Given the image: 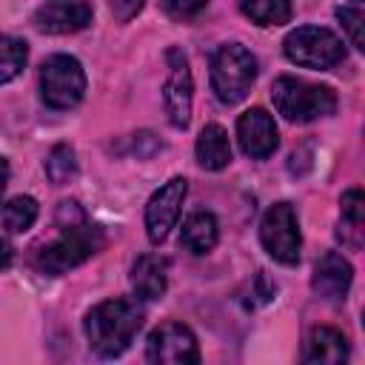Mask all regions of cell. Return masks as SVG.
Wrapping results in <instances>:
<instances>
[{
    "label": "cell",
    "instance_id": "cell-1",
    "mask_svg": "<svg viewBox=\"0 0 365 365\" xmlns=\"http://www.w3.org/2000/svg\"><path fill=\"white\" fill-rule=\"evenodd\" d=\"M60 211L68 217V222L57 220L60 234L48 245H43L37 251V259H34V265L43 274H51V277L66 274V271L83 265L88 257H94L106 245L103 231L83 217L77 202H60Z\"/></svg>",
    "mask_w": 365,
    "mask_h": 365
},
{
    "label": "cell",
    "instance_id": "cell-2",
    "mask_svg": "<svg viewBox=\"0 0 365 365\" xmlns=\"http://www.w3.org/2000/svg\"><path fill=\"white\" fill-rule=\"evenodd\" d=\"M83 328L100 356H120L143 328V311L131 299H106L86 314Z\"/></svg>",
    "mask_w": 365,
    "mask_h": 365
},
{
    "label": "cell",
    "instance_id": "cell-3",
    "mask_svg": "<svg viewBox=\"0 0 365 365\" xmlns=\"http://www.w3.org/2000/svg\"><path fill=\"white\" fill-rule=\"evenodd\" d=\"M271 100L274 108L291 123H311L334 114L336 108V94L328 86L308 83L299 77H277L271 86Z\"/></svg>",
    "mask_w": 365,
    "mask_h": 365
},
{
    "label": "cell",
    "instance_id": "cell-4",
    "mask_svg": "<svg viewBox=\"0 0 365 365\" xmlns=\"http://www.w3.org/2000/svg\"><path fill=\"white\" fill-rule=\"evenodd\" d=\"M257 80V57L240 46V43H225L214 51L211 57V86L220 103L234 106L240 103Z\"/></svg>",
    "mask_w": 365,
    "mask_h": 365
},
{
    "label": "cell",
    "instance_id": "cell-5",
    "mask_svg": "<svg viewBox=\"0 0 365 365\" xmlns=\"http://www.w3.org/2000/svg\"><path fill=\"white\" fill-rule=\"evenodd\" d=\"M40 94L48 108H74L86 94V71L77 57L51 54L40 71Z\"/></svg>",
    "mask_w": 365,
    "mask_h": 365
},
{
    "label": "cell",
    "instance_id": "cell-6",
    "mask_svg": "<svg viewBox=\"0 0 365 365\" xmlns=\"http://www.w3.org/2000/svg\"><path fill=\"white\" fill-rule=\"evenodd\" d=\"M285 57L302 68H334L336 63L345 60L342 40L322 26H299L294 29L285 43Z\"/></svg>",
    "mask_w": 365,
    "mask_h": 365
},
{
    "label": "cell",
    "instance_id": "cell-7",
    "mask_svg": "<svg viewBox=\"0 0 365 365\" xmlns=\"http://www.w3.org/2000/svg\"><path fill=\"white\" fill-rule=\"evenodd\" d=\"M259 240L265 245V251L282 262V265H294L299 259V248H302V237H299V222L297 214L288 202H274L262 222H259Z\"/></svg>",
    "mask_w": 365,
    "mask_h": 365
},
{
    "label": "cell",
    "instance_id": "cell-8",
    "mask_svg": "<svg viewBox=\"0 0 365 365\" xmlns=\"http://www.w3.org/2000/svg\"><path fill=\"white\" fill-rule=\"evenodd\" d=\"M145 356L157 365H194L200 362L197 336L182 322H163L151 331L145 342Z\"/></svg>",
    "mask_w": 365,
    "mask_h": 365
},
{
    "label": "cell",
    "instance_id": "cell-9",
    "mask_svg": "<svg viewBox=\"0 0 365 365\" xmlns=\"http://www.w3.org/2000/svg\"><path fill=\"white\" fill-rule=\"evenodd\" d=\"M185 194H188V180L185 177H171L163 188H157L151 194V200L145 205V231H148V240L154 245L163 242L168 237V231L174 228Z\"/></svg>",
    "mask_w": 365,
    "mask_h": 365
},
{
    "label": "cell",
    "instance_id": "cell-10",
    "mask_svg": "<svg viewBox=\"0 0 365 365\" xmlns=\"http://www.w3.org/2000/svg\"><path fill=\"white\" fill-rule=\"evenodd\" d=\"M168 80H165V88H163V100H165V111H168V120L171 125L177 128H185L188 120H191V91H194V83H191V68H188V60L180 48H168Z\"/></svg>",
    "mask_w": 365,
    "mask_h": 365
},
{
    "label": "cell",
    "instance_id": "cell-11",
    "mask_svg": "<svg viewBox=\"0 0 365 365\" xmlns=\"http://www.w3.org/2000/svg\"><path fill=\"white\" fill-rule=\"evenodd\" d=\"M94 17L88 0H51L34 11V26L46 34H74L83 31Z\"/></svg>",
    "mask_w": 365,
    "mask_h": 365
},
{
    "label": "cell",
    "instance_id": "cell-12",
    "mask_svg": "<svg viewBox=\"0 0 365 365\" xmlns=\"http://www.w3.org/2000/svg\"><path fill=\"white\" fill-rule=\"evenodd\" d=\"M237 137H240V145L242 151L251 157V160H265L277 151L279 145V137H277V125H274V117L265 111V108H248L240 120H237Z\"/></svg>",
    "mask_w": 365,
    "mask_h": 365
},
{
    "label": "cell",
    "instance_id": "cell-13",
    "mask_svg": "<svg viewBox=\"0 0 365 365\" xmlns=\"http://www.w3.org/2000/svg\"><path fill=\"white\" fill-rule=\"evenodd\" d=\"M351 279H354V268L351 262L336 254V251H328L317 259V268H314V277H311V288L317 297L328 299V302H342L348 288H351Z\"/></svg>",
    "mask_w": 365,
    "mask_h": 365
},
{
    "label": "cell",
    "instance_id": "cell-14",
    "mask_svg": "<svg viewBox=\"0 0 365 365\" xmlns=\"http://www.w3.org/2000/svg\"><path fill=\"white\" fill-rule=\"evenodd\" d=\"M168 285V259L160 254H143L131 268V288L134 297L143 302L160 299Z\"/></svg>",
    "mask_w": 365,
    "mask_h": 365
},
{
    "label": "cell",
    "instance_id": "cell-15",
    "mask_svg": "<svg viewBox=\"0 0 365 365\" xmlns=\"http://www.w3.org/2000/svg\"><path fill=\"white\" fill-rule=\"evenodd\" d=\"M302 359L308 365H339L348 359V339L342 331L331 325H319L308 334Z\"/></svg>",
    "mask_w": 365,
    "mask_h": 365
},
{
    "label": "cell",
    "instance_id": "cell-16",
    "mask_svg": "<svg viewBox=\"0 0 365 365\" xmlns=\"http://www.w3.org/2000/svg\"><path fill=\"white\" fill-rule=\"evenodd\" d=\"M197 163L208 171H220L231 163V143H228V134L222 125L217 123H208L200 137H197Z\"/></svg>",
    "mask_w": 365,
    "mask_h": 365
},
{
    "label": "cell",
    "instance_id": "cell-17",
    "mask_svg": "<svg viewBox=\"0 0 365 365\" xmlns=\"http://www.w3.org/2000/svg\"><path fill=\"white\" fill-rule=\"evenodd\" d=\"M362 231H365V200L359 188H351L339 200V240L351 248H359Z\"/></svg>",
    "mask_w": 365,
    "mask_h": 365
},
{
    "label": "cell",
    "instance_id": "cell-18",
    "mask_svg": "<svg viewBox=\"0 0 365 365\" xmlns=\"http://www.w3.org/2000/svg\"><path fill=\"white\" fill-rule=\"evenodd\" d=\"M217 237H220V228H217L214 214L197 211V214H191V217L185 220L180 242H182L191 254H208V251L217 245Z\"/></svg>",
    "mask_w": 365,
    "mask_h": 365
},
{
    "label": "cell",
    "instance_id": "cell-19",
    "mask_svg": "<svg viewBox=\"0 0 365 365\" xmlns=\"http://www.w3.org/2000/svg\"><path fill=\"white\" fill-rule=\"evenodd\" d=\"M240 6L257 26H282L291 20L294 0H240Z\"/></svg>",
    "mask_w": 365,
    "mask_h": 365
},
{
    "label": "cell",
    "instance_id": "cell-20",
    "mask_svg": "<svg viewBox=\"0 0 365 365\" xmlns=\"http://www.w3.org/2000/svg\"><path fill=\"white\" fill-rule=\"evenodd\" d=\"M37 220V200L34 197H14L3 205V225L11 231V234H23L34 225Z\"/></svg>",
    "mask_w": 365,
    "mask_h": 365
},
{
    "label": "cell",
    "instance_id": "cell-21",
    "mask_svg": "<svg viewBox=\"0 0 365 365\" xmlns=\"http://www.w3.org/2000/svg\"><path fill=\"white\" fill-rule=\"evenodd\" d=\"M29 60V48L23 40L17 37H9V34H0V83H9L14 80L23 66Z\"/></svg>",
    "mask_w": 365,
    "mask_h": 365
},
{
    "label": "cell",
    "instance_id": "cell-22",
    "mask_svg": "<svg viewBox=\"0 0 365 365\" xmlns=\"http://www.w3.org/2000/svg\"><path fill=\"white\" fill-rule=\"evenodd\" d=\"M46 174L54 185H63L68 180H74L77 174V160H74V148L71 145H54L46 157Z\"/></svg>",
    "mask_w": 365,
    "mask_h": 365
},
{
    "label": "cell",
    "instance_id": "cell-23",
    "mask_svg": "<svg viewBox=\"0 0 365 365\" xmlns=\"http://www.w3.org/2000/svg\"><path fill=\"white\" fill-rule=\"evenodd\" d=\"M205 6H208V0H163V11L180 23L200 17L205 11Z\"/></svg>",
    "mask_w": 365,
    "mask_h": 365
},
{
    "label": "cell",
    "instance_id": "cell-24",
    "mask_svg": "<svg viewBox=\"0 0 365 365\" xmlns=\"http://www.w3.org/2000/svg\"><path fill=\"white\" fill-rule=\"evenodd\" d=\"M336 17H339V23H342L345 31H348L351 46L365 48V46H362V20H365L362 9H336Z\"/></svg>",
    "mask_w": 365,
    "mask_h": 365
},
{
    "label": "cell",
    "instance_id": "cell-25",
    "mask_svg": "<svg viewBox=\"0 0 365 365\" xmlns=\"http://www.w3.org/2000/svg\"><path fill=\"white\" fill-rule=\"evenodd\" d=\"M143 3H145V0H111V11H114L117 20L125 23V20H131V17L143 9Z\"/></svg>",
    "mask_w": 365,
    "mask_h": 365
},
{
    "label": "cell",
    "instance_id": "cell-26",
    "mask_svg": "<svg viewBox=\"0 0 365 365\" xmlns=\"http://www.w3.org/2000/svg\"><path fill=\"white\" fill-rule=\"evenodd\" d=\"M11 265V245L6 240H0V271H6Z\"/></svg>",
    "mask_w": 365,
    "mask_h": 365
},
{
    "label": "cell",
    "instance_id": "cell-27",
    "mask_svg": "<svg viewBox=\"0 0 365 365\" xmlns=\"http://www.w3.org/2000/svg\"><path fill=\"white\" fill-rule=\"evenodd\" d=\"M6 182H9V163H6V157H0V197L6 191Z\"/></svg>",
    "mask_w": 365,
    "mask_h": 365
},
{
    "label": "cell",
    "instance_id": "cell-28",
    "mask_svg": "<svg viewBox=\"0 0 365 365\" xmlns=\"http://www.w3.org/2000/svg\"><path fill=\"white\" fill-rule=\"evenodd\" d=\"M356 3H359V0H356Z\"/></svg>",
    "mask_w": 365,
    "mask_h": 365
}]
</instances>
